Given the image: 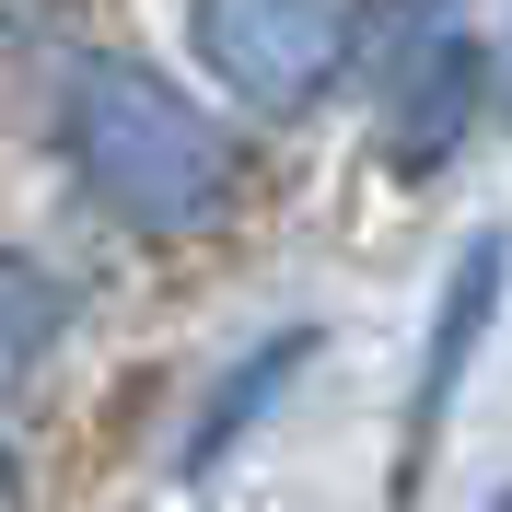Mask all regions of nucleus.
I'll use <instances>...</instances> for the list:
<instances>
[{
	"label": "nucleus",
	"mask_w": 512,
	"mask_h": 512,
	"mask_svg": "<svg viewBox=\"0 0 512 512\" xmlns=\"http://www.w3.org/2000/svg\"><path fill=\"white\" fill-rule=\"evenodd\" d=\"M35 152L94 233L152 245V256L222 245L256 210V128L198 70L152 59L140 35H94L70 59V82L35 117Z\"/></svg>",
	"instance_id": "obj_1"
},
{
	"label": "nucleus",
	"mask_w": 512,
	"mask_h": 512,
	"mask_svg": "<svg viewBox=\"0 0 512 512\" xmlns=\"http://www.w3.org/2000/svg\"><path fill=\"white\" fill-rule=\"evenodd\" d=\"M175 35L245 128H303L361 70V0H175Z\"/></svg>",
	"instance_id": "obj_2"
},
{
	"label": "nucleus",
	"mask_w": 512,
	"mask_h": 512,
	"mask_svg": "<svg viewBox=\"0 0 512 512\" xmlns=\"http://www.w3.org/2000/svg\"><path fill=\"white\" fill-rule=\"evenodd\" d=\"M373 152L396 187H431L466 140L489 128V35L466 24V12H431L419 35H396V47H373Z\"/></svg>",
	"instance_id": "obj_3"
},
{
	"label": "nucleus",
	"mask_w": 512,
	"mask_h": 512,
	"mask_svg": "<svg viewBox=\"0 0 512 512\" xmlns=\"http://www.w3.org/2000/svg\"><path fill=\"white\" fill-rule=\"evenodd\" d=\"M326 361V326H268V338H245V350L222 361V373L187 396V419H175V489H210L233 478V454L268 431V419L303 396V373Z\"/></svg>",
	"instance_id": "obj_4"
},
{
	"label": "nucleus",
	"mask_w": 512,
	"mask_h": 512,
	"mask_svg": "<svg viewBox=\"0 0 512 512\" xmlns=\"http://www.w3.org/2000/svg\"><path fill=\"white\" fill-rule=\"evenodd\" d=\"M501 303H512V233H478V245L443 268V291H431V338H419V373H408V466L443 443V419H454V396H466V373H478Z\"/></svg>",
	"instance_id": "obj_5"
},
{
	"label": "nucleus",
	"mask_w": 512,
	"mask_h": 512,
	"mask_svg": "<svg viewBox=\"0 0 512 512\" xmlns=\"http://www.w3.org/2000/svg\"><path fill=\"white\" fill-rule=\"evenodd\" d=\"M82 326H94L82 268L47 256L35 233H0V408H35V396L70 373Z\"/></svg>",
	"instance_id": "obj_6"
},
{
	"label": "nucleus",
	"mask_w": 512,
	"mask_h": 512,
	"mask_svg": "<svg viewBox=\"0 0 512 512\" xmlns=\"http://www.w3.org/2000/svg\"><path fill=\"white\" fill-rule=\"evenodd\" d=\"M47 501V443H35V408H0V512Z\"/></svg>",
	"instance_id": "obj_7"
},
{
	"label": "nucleus",
	"mask_w": 512,
	"mask_h": 512,
	"mask_svg": "<svg viewBox=\"0 0 512 512\" xmlns=\"http://www.w3.org/2000/svg\"><path fill=\"white\" fill-rule=\"evenodd\" d=\"M489 512H512V489H489Z\"/></svg>",
	"instance_id": "obj_8"
}]
</instances>
